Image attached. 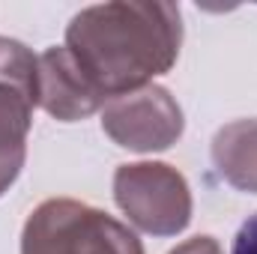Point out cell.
Wrapping results in <instances>:
<instances>
[{
	"instance_id": "9c48e42d",
	"label": "cell",
	"mask_w": 257,
	"mask_h": 254,
	"mask_svg": "<svg viewBox=\"0 0 257 254\" xmlns=\"http://www.w3.org/2000/svg\"><path fill=\"white\" fill-rule=\"evenodd\" d=\"M168 254H221V245L212 236H192V239L180 242L174 251H168Z\"/></svg>"
},
{
	"instance_id": "6da1fadb",
	"label": "cell",
	"mask_w": 257,
	"mask_h": 254,
	"mask_svg": "<svg viewBox=\"0 0 257 254\" xmlns=\"http://www.w3.org/2000/svg\"><path fill=\"white\" fill-rule=\"evenodd\" d=\"M183 12L162 0H114L81 9L66 27V51L111 102L153 84L180 57Z\"/></svg>"
},
{
	"instance_id": "277c9868",
	"label": "cell",
	"mask_w": 257,
	"mask_h": 254,
	"mask_svg": "<svg viewBox=\"0 0 257 254\" xmlns=\"http://www.w3.org/2000/svg\"><path fill=\"white\" fill-rule=\"evenodd\" d=\"M39 105V57L18 39H0V194L27 156V132Z\"/></svg>"
},
{
	"instance_id": "8992f818",
	"label": "cell",
	"mask_w": 257,
	"mask_h": 254,
	"mask_svg": "<svg viewBox=\"0 0 257 254\" xmlns=\"http://www.w3.org/2000/svg\"><path fill=\"white\" fill-rule=\"evenodd\" d=\"M108 99L81 72L66 45H54L39 54V108H45L54 120L75 123L102 111Z\"/></svg>"
},
{
	"instance_id": "5b68a950",
	"label": "cell",
	"mask_w": 257,
	"mask_h": 254,
	"mask_svg": "<svg viewBox=\"0 0 257 254\" xmlns=\"http://www.w3.org/2000/svg\"><path fill=\"white\" fill-rule=\"evenodd\" d=\"M102 129L117 147L132 153H162L180 141L186 117L171 90L147 84L141 90L114 96L102 108Z\"/></svg>"
},
{
	"instance_id": "52a82bcc",
	"label": "cell",
	"mask_w": 257,
	"mask_h": 254,
	"mask_svg": "<svg viewBox=\"0 0 257 254\" xmlns=\"http://www.w3.org/2000/svg\"><path fill=\"white\" fill-rule=\"evenodd\" d=\"M212 165L224 183L257 194V120H233L212 138Z\"/></svg>"
},
{
	"instance_id": "3957f363",
	"label": "cell",
	"mask_w": 257,
	"mask_h": 254,
	"mask_svg": "<svg viewBox=\"0 0 257 254\" xmlns=\"http://www.w3.org/2000/svg\"><path fill=\"white\" fill-rule=\"evenodd\" d=\"M114 200L128 221L153 236H177L192 221V191L186 177L165 162L120 165Z\"/></svg>"
},
{
	"instance_id": "7a4b0ae2",
	"label": "cell",
	"mask_w": 257,
	"mask_h": 254,
	"mask_svg": "<svg viewBox=\"0 0 257 254\" xmlns=\"http://www.w3.org/2000/svg\"><path fill=\"white\" fill-rule=\"evenodd\" d=\"M21 254H144L123 221L72 197L39 203L21 233Z\"/></svg>"
},
{
	"instance_id": "ba28073f",
	"label": "cell",
	"mask_w": 257,
	"mask_h": 254,
	"mask_svg": "<svg viewBox=\"0 0 257 254\" xmlns=\"http://www.w3.org/2000/svg\"><path fill=\"white\" fill-rule=\"evenodd\" d=\"M230 254H257V212L254 215H248L245 224L236 230Z\"/></svg>"
}]
</instances>
